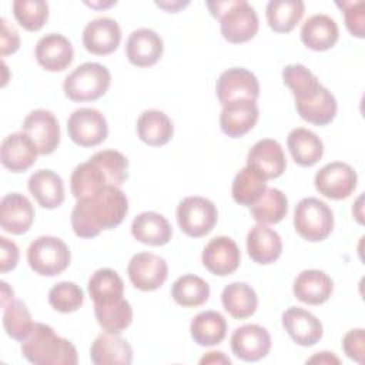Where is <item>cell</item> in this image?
Segmentation results:
<instances>
[{
    "mask_svg": "<svg viewBox=\"0 0 365 365\" xmlns=\"http://www.w3.org/2000/svg\"><path fill=\"white\" fill-rule=\"evenodd\" d=\"M0 21H1L0 48H1V56L6 57L19 50L20 37H19V31L14 29V26H11L4 17H1Z\"/></svg>",
    "mask_w": 365,
    "mask_h": 365,
    "instance_id": "47",
    "label": "cell"
},
{
    "mask_svg": "<svg viewBox=\"0 0 365 365\" xmlns=\"http://www.w3.org/2000/svg\"><path fill=\"white\" fill-rule=\"evenodd\" d=\"M362 198H364V197L361 195V197L358 198L356 204L352 207V214L355 215V218L358 220V222H359V224H362V222H364V220H362V211H361V210H362V205H361V202H362Z\"/></svg>",
    "mask_w": 365,
    "mask_h": 365,
    "instance_id": "53",
    "label": "cell"
},
{
    "mask_svg": "<svg viewBox=\"0 0 365 365\" xmlns=\"http://www.w3.org/2000/svg\"><path fill=\"white\" fill-rule=\"evenodd\" d=\"M27 187L43 208L54 210L64 201V182L61 177L51 170L33 173L27 181Z\"/></svg>",
    "mask_w": 365,
    "mask_h": 365,
    "instance_id": "30",
    "label": "cell"
},
{
    "mask_svg": "<svg viewBox=\"0 0 365 365\" xmlns=\"http://www.w3.org/2000/svg\"><path fill=\"white\" fill-rule=\"evenodd\" d=\"M111 84V76L100 63H83L76 67L63 83V90L71 101H94L103 97Z\"/></svg>",
    "mask_w": 365,
    "mask_h": 365,
    "instance_id": "5",
    "label": "cell"
},
{
    "mask_svg": "<svg viewBox=\"0 0 365 365\" xmlns=\"http://www.w3.org/2000/svg\"><path fill=\"white\" fill-rule=\"evenodd\" d=\"M282 81L294 96H298L319 83L318 77L302 64L285 66L282 70Z\"/></svg>",
    "mask_w": 365,
    "mask_h": 365,
    "instance_id": "44",
    "label": "cell"
},
{
    "mask_svg": "<svg viewBox=\"0 0 365 365\" xmlns=\"http://www.w3.org/2000/svg\"><path fill=\"white\" fill-rule=\"evenodd\" d=\"M128 211V200L123 190L108 185L100 192L77 200L70 220L73 231L80 238H94L103 230L120 225Z\"/></svg>",
    "mask_w": 365,
    "mask_h": 365,
    "instance_id": "1",
    "label": "cell"
},
{
    "mask_svg": "<svg viewBox=\"0 0 365 365\" xmlns=\"http://www.w3.org/2000/svg\"><path fill=\"white\" fill-rule=\"evenodd\" d=\"M13 14L23 29L37 31L48 19V4L44 0H14Z\"/></svg>",
    "mask_w": 365,
    "mask_h": 365,
    "instance_id": "42",
    "label": "cell"
},
{
    "mask_svg": "<svg viewBox=\"0 0 365 365\" xmlns=\"http://www.w3.org/2000/svg\"><path fill=\"white\" fill-rule=\"evenodd\" d=\"M207 7L214 17L221 20V34L228 43H245L257 34L258 16L248 1H207Z\"/></svg>",
    "mask_w": 365,
    "mask_h": 365,
    "instance_id": "4",
    "label": "cell"
},
{
    "mask_svg": "<svg viewBox=\"0 0 365 365\" xmlns=\"http://www.w3.org/2000/svg\"><path fill=\"white\" fill-rule=\"evenodd\" d=\"M247 165L259 171L267 180L278 178L287 168L281 144L272 138L257 141L247 154Z\"/></svg>",
    "mask_w": 365,
    "mask_h": 365,
    "instance_id": "24",
    "label": "cell"
},
{
    "mask_svg": "<svg viewBox=\"0 0 365 365\" xmlns=\"http://www.w3.org/2000/svg\"><path fill=\"white\" fill-rule=\"evenodd\" d=\"M247 251L254 262L272 264L282 252V240L275 230L257 224L247 234Z\"/></svg>",
    "mask_w": 365,
    "mask_h": 365,
    "instance_id": "27",
    "label": "cell"
},
{
    "mask_svg": "<svg viewBox=\"0 0 365 365\" xmlns=\"http://www.w3.org/2000/svg\"><path fill=\"white\" fill-rule=\"evenodd\" d=\"M87 6H91V7H110V6H113V4H115V1H108V3H86Z\"/></svg>",
    "mask_w": 365,
    "mask_h": 365,
    "instance_id": "54",
    "label": "cell"
},
{
    "mask_svg": "<svg viewBox=\"0 0 365 365\" xmlns=\"http://www.w3.org/2000/svg\"><path fill=\"white\" fill-rule=\"evenodd\" d=\"M287 147L294 161L301 167H312L322 158L324 154V144L321 138L304 127L289 131L287 137Z\"/></svg>",
    "mask_w": 365,
    "mask_h": 365,
    "instance_id": "31",
    "label": "cell"
},
{
    "mask_svg": "<svg viewBox=\"0 0 365 365\" xmlns=\"http://www.w3.org/2000/svg\"><path fill=\"white\" fill-rule=\"evenodd\" d=\"M204 267L214 275L225 277L237 271L241 262V252L237 242L225 235L208 241L201 255Z\"/></svg>",
    "mask_w": 365,
    "mask_h": 365,
    "instance_id": "16",
    "label": "cell"
},
{
    "mask_svg": "<svg viewBox=\"0 0 365 365\" xmlns=\"http://www.w3.org/2000/svg\"><path fill=\"white\" fill-rule=\"evenodd\" d=\"M200 364L204 365V364H224V365H230L231 364V359L228 356L224 355V352H220V351H210L207 352L201 359H200Z\"/></svg>",
    "mask_w": 365,
    "mask_h": 365,
    "instance_id": "49",
    "label": "cell"
},
{
    "mask_svg": "<svg viewBox=\"0 0 365 365\" xmlns=\"http://www.w3.org/2000/svg\"><path fill=\"white\" fill-rule=\"evenodd\" d=\"M305 4L301 0H271L265 7L268 26L275 33H289L301 21Z\"/></svg>",
    "mask_w": 365,
    "mask_h": 365,
    "instance_id": "36",
    "label": "cell"
},
{
    "mask_svg": "<svg viewBox=\"0 0 365 365\" xmlns=\"http://www.w3.org/2000/svg\"><path fill=\"white\" fill-rule=\"evenodd\" d=\"M36 322H33L31 314L26 304L19 299H11L3 307V327L6 334L23 342L33 331Z\"/></svg>",
    "mask_w": 365,
    "mask_h": 365,
    "instance_id": "41",
    "label": "cell"
},
{
    "mask_svg": "<svg viewBox=\"0 0 365 365\" xmlns=\"http://www.w3.org/2000/svg\"><path fill=\"white\" fill-rule=\"evenodd\" d=\"M37 154V147L23 131L9 134L1 141L0 161L3 167L11 173H23L29 170L36 163Z\"/></svg>",
    "mask_w": 365,
    "mask_h": 365,
    "instance_id": "23",
    "label": "cell"
},
{
    "mask_svg": "<svg viewBox=\"0 0 365 365\" xmlns=\"http://www.w3.org/2000/svg\"><path fill=\"white\" fill-rule=\"evenodd\" d=\"M71 254L67 244L53 235L36 238L27 250V262L30 268L43 277L61 274L70 265Z\"/></svg>",
    "mask_w": 365,
    "mask_h": 365,
    "instance_id": "7",
    "label": "cell"
},
{
    "mask_svg": "<svg viewBox=\"0 0 365 365\" xmlns=\"http://www.w3.org/2000/svg\"><path fill=\"white\" fill-rule=\"evenodd\" d=\"M217 220L218 212L214 202L204 197H185L177 207V222L181 231L192 238L211 232Z\"/></svg>",
    "mask_w": 365,
    "mask_h": 365,
    "instance_id": "8",
    "label": "cell"
},
{
    "mask_svg": "<svg viewBox=\"0 0 365 365\" xmlns=\"http://www.w3.org/2000/svg\"><path fill=\"white\" fill-rule=\"evenodd\" d=\"M155 4H157L158 7L167 10V11L175 13V11H178L181 7L187 6L188 1H155Z\"/></svg>",
    "mask_w": 365,
    "mask_h": 365,
    "instance_id": "51",
    "label": "cell"
},
{
    "mask_svg": "<svg viewBox=\"0 0 365 365\" xmlns=\"http://www.w3.org/2000/svg\"><path fill=\"white\" fill-rule=\"evenodd\" d=\"M34 220V208L30 200L20 192L6 194L0 201V225L13 235L27 232Z\"/></svg>",
    "mask_w": 365,
    "mask_h": 365,
    "instance_id": "20",
    "label": "cell"
},
{
    "mask_svg": "<svg viewBox=\"0 0 365 365\" xmlns=\"http://www.w3.org/2000/svg\"><path fill=\"white\" fill-rule=\"evenodd\" d=\"M84 302L83 289L70 281H63L48 291V304L54 311L68 314L77 311Z\"/></svg>",
    "mask_w": 365,
    "mask_h": 365,
    "instance_id": "43",
    "label": "cell"
},
{
    "mask_svg": "<svg viewBox=\"0 0 365 365\" xmlns=\"http://www.w3.org/2000/svg\"><path fill=\"white\" fill-rule=\"evenodd\" d=\"M88 294L94 305H108L123 299L124 282L114 269L100 268L88 279Z\"/></svg>",
    "mask_w": 365,
    "mask_h": 365,
    "instance_id": "35",
    "label": "cell"
},
{
    "mask_svg": "<svg viewBox=\"0 0 365 365\" xmlns=\"http://www.w3.org/2000/svg\"><path fill=\"white\" fill-rule=\"evenodd\" d=\"M128 177V160L117 150H101L71 173L70 188L76 200L91 197L108 185L120 187Z\"/></svg>",
    "mask_w": 365,
    "mask_h": 365,
    "instance_id": "2",
    "label": "cell"
},
{
    "mask_svg": "<svg viewBox=\"0 0 365 365\" xmlns=\"http://www.w3.org/2000/svg\"><path fill=\"white\" fill-rule=\"evenodd\" d=\"M282 327L291 339L301 346H312L322 338L321 321L307 309L289 307L282 314Z\"/></svg>",
    "mask_w": 365,
    "mask_h": 365,
    "instance_id": "22",
    "label": "cell"
},
{
    "mask_svg": "<svg viewBox=\"0 0 365 365\" xmlns=\"http://www.w3.org/2000/svg\"><path fill=\"white\" fill-rule=\"evenodd\" d=\"M297 299L309 305H319L329 299L334 291V282L328 274L319 269L301 271L292 285Z\"/></svg>",
    "mask_w": 365,
    "mask_h": 365,
    "instance_id": "26",
    "label": "cell"
},
{
    "mask_svg": "<svg viewBox=\"0 0 365 365\" xmlns=\"http://www.w3.org/2000/svg\"><path fill=\"white\" fill-rule=\"evenodd\" d=\"M339 37L336 21L328 14H314L301 27L302 43L315 51H325L335 46Z\"/></svg>",
    "mask_w": 365,
    "mask_h": 365,
    "instance_id": "28",
    "label": "cell"
},
{
    "mask_svg": "<svg viewBox=\"0 0 365 365\" xmlns=\"http://www.w3.org/2000/svg\"><path fill=\"white\" fill-rule=\"evenodd\" d=\"M121 41V29L111 17H97L83 30V44L96 56H106L117 50Z\"/></svg>",
    "mask_w": 365,
    "mask_h": 365,
    "instance_id": "18",
    "label": "cell"
},
{
    "mask_svg": "<svg viewBox=\"0 0 365 365\" xmlns=\"http://www.w3.org/2000/svg\"><path fill=\"white\" fill-rule=\"evenodd\" d=\"M342 349L345 355L358 364H364L365 356V332L362 328L351 329L342 339Z\"/></svg>",
    "mask_w": 365,
    "mask_h": 365,
    "instance_id": "46",
    "label": "cell"
},
{
    "mask_svg": "<svg viewBox=\"0 0 365 365\" xmlns=\"http://www.w3.org/2000/svg\"><path fill=\"white\" fill-rule=\"evenodd\" d=\"M14 299V292L13 289L7 285V282L1 281V307H4L7 302Z\"/></svg>",
    "mask_w": 365,
    "mask_h": 365,
    "instance_id": "52",
    "label": "cell"
},
{
    "mask_svg": "<svg viewBox=\"0 0 365 365\" xmlns=\"http://www.w3.org/2000/svg\"><path fill=\"white\" fill-rule=\"evenodd\" d=\"M67 131L77 145L94 147L107 138L108 125L101 111L93 107H81L70 114Z\"/></svg>",
    "mask_w": 365,
    "mask_h": 365,
    "instance_id": "9",
    "label": "cell"
},
{
    "mask_svg": "<svg viewBox=\"0 0 365 365\" xmlns=\"http://www.w3.org/2000/svg\"><path fill=\"white\" fill-rule=\"evenodd\" d=\"M307 362L309 364H339V358H336L332 352H318L314 356H311Z\"/></svg>",
    "mask_w": 365,
    "mask_h": 365,
    "instance_id": "50",
    "label": "cell"
},
{
    "mask_svg": "<svg viewBox=\"0 0 365 365\" xmlns=\"http://www.w3.org/2000/svg\"><path fill=\"white\" fill-rule=\"evenodd\" d=\"M137 134L147 145L161 147L173 138L174 125L164 111L145 110L137 120Z\"/></svg>",
    "mask_w": 365,
    "mask_h": 365,
    "instance_id": "32",
    "label": "cell"
},
{
    "mask_svg": "<svg viewBox=\"0 0 365 365\" xmlns=\"http://www.w3.org/2000/svg\"><path fill=\"white\" fill-rule=\"evenodd\" d=\"M19 247L16 245L14 241L6 238V237H0V271L1 274L16 268L17 262H19Z\"/></svg>",
    "mask_w": 365,
    "mask_h": 365,
    "instance_id": "48",
    "label": "cell"
},
{
    "mask_svg": "<svg viewBox=\"0 0 365 365\" xmlns=\"http://www.w3.org/2000/svg\"><path fill=\"white\" fill-rule=\"evenodd\" d=\"M127 274L131 284L140 291H155L167 279L168 265L165 259L153 252H138L131 257Z\"/></svg>",
    "mask_w": 365,
    "mask_h": 365,
    "instance_id": "13",
    "label": "cell"
},
{
    "mask_svg": "<svg viewBox=\"0 0 365 365\" xmlns=\"http://www.w3.org/2000/svg\"><path fill=\"white\" fill-rule=\"evenodd\" d=\"M131 234L137 241L145 245L160 247L171 240L173 228L163 214L144 211L133 220Z\"/></svg>",
    "mask_w": 365,
    "mask_h": 365,
    "instance_id": "29",
    "label": "cell"
},
{
    "mask_svg": "<svg viewBox=\"0 0 365 365\" xmlns=\"http://www.w3.org/2000/svg\"><path fill=\"white\" fill-rule=\"evenodd\" d=\"M224 309L235 319H245L251 317L258 307V297L255 289L247 282H231L221 294Z\"/></svg>",
    "mask_w": 365,
    "mask_h": 365,
    "instance_id": "33",
    "label": "cell"
},
{
    "mask_svg": "<svg viewBox=\"0 0 365 365\" xmlns=\"http://www.w3.org/2000/svg\"><path fill=\"white\" fill-rule=\"evenodd\" d=\"M250 208L252 218L258 224H277L288 212V198L278 188H267Z\"/></svg>",
    "mask_w": 365,
    "mask_h": 365,
    "instance_id": "38",
    "label": "cell"
},
{
    "mask_svg": "<svg viewBox=\"0 0 365 365\" xmlns=\"http://www.w3.org/2000/svg\"><path fill=\"white\" fill-rule=\"evenodd\" d=\"M294 227L304 240L322 241L332 232L334 212L327 202L315 197H305L295 205Z\"/></svg>",
    "mask_w": 365,
    "mask_h": 365,
    "instance_id": "6",
    "label": "cell"
},
{
    "mask_svg": "<svg viewBox=\"0 0 365 365\" xmlns=\"http://www.w3.org/2000/svg\"><path fill=\"white\" fill-rule=\"evenodd\" d=\"M21 130L31 138L41 155L54 153L60 144V125L50 110L37 108L30 111L23 120Z\"/></svg>",
    "mask_w": 365,
    "mask_h": 365,
    "instance_id": "12",
    "label": "cell"
},
{
    "mask_svg": "<svg viewBox=\"0 0 365 365\" xmlns=\"http://www.w3.org/2000/svg\"><path fill=\"white\" fill-rule=\"evenodd\" d=\"M21 354L34 365H76L78 361L76 346L41 322H36L21 342Z\"/></svg>",
    "mask_w": 365,
    "mask_h": 365,
    "instance_id": "3",
    "label": "cell"
},
{
    "mask_svg": "<svg viewBox=\"0 0 365 365\" xmlns=\"http://www.w3.org/2000/svg\"><path fill=\"white\" fill-rule=\"evenodd\" d=\"M218 101L225 106L240 98L255 100L259 96V83L250 70L232 67L222 71L215 84Z\"/></svg>",
    "mask_w": 365,
    "mask_h": 365,
    "instance_id": "14",
    "label": "cell"
},
{
    "mask_svg": "<svg viewBox=\"0 0 365 365\" xmlns=\"http://www.w3.org/2000/svg\"><path fill=\"white\" fill-rule=\"evenodd\" d=\"M267 190V178L255 168L245 165L241 168L232 181L231 194L237 204L251 207Z\"/></svg>",
    "mask_w": 365,
    "mask_h": 365,
    "instance_id": "37",
    "label": "cell"
},
{
    "mask_svg": "<svg viewBox=\"0 0 365 365\" xmlns=\"http://www.w3.org/2000/svg\"><path fill=\"white\" fill-rule=\"evenodd\" d=\"M190 332L194 342L201 346L218 345L227 335V321L217 311H202L192 318Z\"/></svg>",
    "mask_w": 365,
    "mask_h": 365,
    "instance_id": "34",
    "label": "cell"
},
{
    "mask_svg": "<svg viewBox=\"0 0 365 365\" xmlns=\"http://www.w3.org/2000/svg\"><path fill=\"white\" fill-rule=\"evenodd\" d=\"M344 13L345 26L348 31L358 37L364 38L365 36V3L362 0H351V1H336L335 3Z\"/></svg>",
    "mask_w": 365,
    "mask_h": 365,
    "instance_id": "45",
    "label": "cell"
},
{
    "mask_svg": "<svg viewBox=\"0 0 365 365\" xmlns=\"http://www.w3.org/2000/svg\"><path fill=\"white\" fill-rule=\"evenodd\" d=\"M314 182L315 188L324 197L331 200H344L356 188L358 175L349 164L332 161L317 171Z\"/></svg>",
    "mask_w": 365,
    "mask_h": 365,
    "instance_id": "10",
    "label": "cell"
},
{
    "mask_svg": "<svg viewBox=\"0 0 365 365\" xmlns=\"http://www.w3.org/2000/svg\"><path fill=\"white\" fill-rule=\"evenodd\" d=\"M94 315L103 331L120 334L133 321V308L127 299H120L108 305H94Z\"/></svg>",
    "mask_w": 365,
    "mask_h": 365,
    "instance_id": "40",
    "label": "cell"
},
{
    "mask_svg": "<svg viewBox=\"0 0 365 365\" xmlns=\"http://www.w3.org/2000/svg\"><path fill=\"white\" fill-rule=\"evenodd\" d=\"M36 60L47 71H63L74 58V50L67 37L58 33L43 36L36 44Z\"/></svg>",
    "mask_w": 365,
    "mask_h": 365,
    "instance_id": "21",
    "label": "cell"
},
{
    "mask_svg": "<svg viewBox=\"0 0 365 365\" xmlns=\"http://www.w3.org/2000/svg\"><path fill=\"white\" fill-rule=\"evenodd\" d=\"M171 297L184 308L200 307L210 298V285L198 275L185 274L174 281Z\"/></svg>",
    "mask_w": 365,
    "mask_h": 365,
    "instance_id": "39",
    "label": "cell"
},
{
    "mask_svg": "<svg viewBox=\"0 0 365 365\" xmlns=\"http://www.w3.org/2000/svg\"><path fill=\"white\" fill-rule=\"evenodd\" d=\"M90 359L94 365H130L133 348L118 334H100L90 348Z\"/></svg>",
    "mask_w": 365,
    "mask_h": 365,
    "instance_id": "25",
    "label": "cell"
},
{
    "mask_svg": "<svg viewBox=\"0 0 365 365\" xmlns=\"http://www.w3.org/2000/svg\"><path fill=\"white\" fill-rule=\"evenodd\" d=\"M258 106L255 100L240 98L222 106L220 125L224 134L232 138L245 135L258 121Z\"/></svg>",
    "mask_w": 365,
    "mask_h": 365,
    "instance_id": "17",
    "label": "cell"
},
{
    "mask_svg": "<svg viewBox=\"0 0 365 365\" xmlns=\"http://www.w3.org/2000/svg\"><path fill=\"white\" fill-rule=\"evenodd\" d=\"M294 100L301 118L314 125H327L336 115V98L321 83L309 91L294 97Z\"/></svg>",
    "mask_w": 365,
    "mask_h": 365,
    "instance_id": "11",
    "label": "cell"
},
{
    "mask_svg": "<svg viewBox=\"0 0 365 365\" xmlns=\"http://www.w3.org/2000/svg\"><path fill=\"white\" fill-rule=\"evenodd\" d=\"M230 342L232 354L245 362H257L265 358L271 349L268 331L257 324H245L237 328Z\"/></svg>",
    "mask_w": 365,
    "mask_h": 365,
    "instance_id": "15",
    "label": "cell"
},
{
    "mask_svg": "<svg viewBox=\"0 0 365 365\" xmlns=\"http://www.w3.org/2000/svg\"><path fill=\"white\" fill-rule=\"evenodd\" d=\"M164 43L160 34L151 29L134 30L125 43V56L135 67H151L163 56Z\"/></svg>",
    "mask_w": 365,
    "mask_h": 365,
    "instance_id": "19",
    "label": "cell"
}]
</instances>
